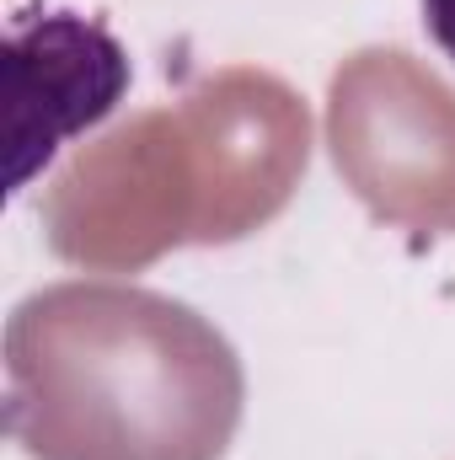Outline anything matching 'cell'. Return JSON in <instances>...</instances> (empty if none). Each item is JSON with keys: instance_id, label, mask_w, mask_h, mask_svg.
Listing matches in <instances>:
<instances>
[{"instance_id": "obj_1", "label": "cell", "mask_w": 455, "mask_h": 460, "mask_svg": "<svg viewBox=\"0 0 455 460\" xmlns=\"http://www.w3.org/2000/svg\"><path fill=\"white\" fill-rule=\"evenodd\" d=\"M246 375L193 305L70 279L5 316V434L27 460H226Z\"/></svg>"}, {"instance_id": "obj_2", "label": "cell", "mask_w": 455, "mask_h": 460, "mask_svg": "<svg viewBox=\"0 0 455 460\" xmlns=\"http://www.w3.org/2000/svg\"><path fill=\"white\" fill-rule=\"evenodd\" d=\"M204 161L183 108L113 123L38 199L49 252L86 273H139L177 246H204Z\"/></svg>"}, {"instance_id": "obj_3", "label": "cell", "mask_w": 455, "mask_h": 460, "mask_svg": "<svg viewBox=\"0 0 455 460\" xmlns=\"http://www.w3.org/2000/svg\"><path fill=\"white\" fill-rule=\"evenodd\" d=\"M343 188L391 230L455 235V86L407 49H353L327 81Z\"/></svg>"}, {"instance_id": "obj_4", "label": "cell", "mask_w": 455, "mask_h": 460, "mask_svg": "<svg viewBox=\"0 0 455 460\" xmlns=\"http://www.w3.org/2000/svg\"><path fill=\"white\" fill-rule=\"evenodd\" d=\"M177 108L204 161V246H230L279 220L311 166L306 97L273 70L226 65L193 81Z\"/></svg>"}, {"instance_id": "obj_5", "label": "cell", "mask_w": 455, "mask_h": 460, "mask_svg": "<svg viewBox=\"0 0 455 460\" xmlns=\"http://www.w3.org/2000/svg\"><path fill=\"white\" fill-rule=\"evenodd\" d=\"M11 188H22L70 134L103 123L129 92V54L76 11H27L5 32Z\"/></svg>"}, {"instance_id": "obj_6", "label": "cell", "mask_w": 455, "mask_h": 460, "mask_svg": "<svg viewBox=\"0 0 455 460\" xmlns=\"http://www.w3.org/2000/svg\"><path fill=\"white\" fill-rule=\"evenodd\" d=\"M424 27H429V38L455 59V0H424Z\"/></svg>"}]
</instances>
